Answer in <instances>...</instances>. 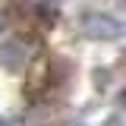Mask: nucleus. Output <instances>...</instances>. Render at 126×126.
<instances>
[]
</instances>
